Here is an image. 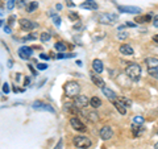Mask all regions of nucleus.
<instances>
[{"label":"nucleus","mask_w":158,"mask_h":149,"mask_svg":"<svg viewBox=\"0 0 158 149\" xmlns=\"http://www.w3.org/2000/svg\"><path fill=\"white\" fill-rule=\"evenodd\" d=\"M154 149H158V143H156V145H154Z\"/></svg>","instance_id":"49"},{"label":"nucleus","mask_w":158,"mask_h":149,"mask_svg":"<svg viewBox=\"0 0 158 149\" xmlns=\"http://www.w3.org/2000/svg\"><path fill=\"white\" fill-rule=\"evenodd\" d=\"M40 58L45 59V61H49V56H46V54H44V53H41V54H40Z\"/></svg>","instance_id":"39"},{"label":"nucleus","mask_w":158,"mask_h":149,"mask_svg":"<svg viewBox=\"0 0 158 149\" xmlns=\"http://www.w3.org/2000/svg\"><path fill=\"white\" fill-rule=\"evenodd\" d=\"M73 143L77 148H81V149H87L92 145V141L86 136H75Z\"/></svg>","instance_id":"5"},{"label":"nucleus","mask_w":158,"mask_h":149,"mask_svg":"<svg viewBox=\"0 0 158 149\" xmlns=\"http://www.w3.org/2000/svg\"><path fill=\"white\" fill-rule=\"evenodd\" d=\"M113 136V131L110 126H104L100 130V137L103 140H110V138Z\"/></svg>","instance_id":"12"},{"label":"nucleus","mask_w":158,"mask_h":149,"mask_svg":"<svg viewBox=\"0 0 158 149\" xmlns=\"http://www.w3.org/2000/svg\"><path fill=\"white\" fill-rule=\"evenodd\" d=\"M13 66V62H12V59H9L8 61V67H12Z\"/></svg>","instance_id":"45"},{"label":"nucleus","mask_w":158,"mask_h":149,"mask_svg":"<svg viewBox=\"0 0 158 149\" xmlns=\"http://www.w3.org/2000/svg\"><path fill=\"white\" fill-rule=\"evenodd\" d=\"M153 40H154V42H157V44H158V34H156V36L153 37Z\"/></svg>","instance_id":"46"},{"label":"nucleus","mask_w":158,"mask_h":149,"mask_svg":"<svg viewBox=\"0 0 158 149\" xmlns=\"http://www.w3.org/2000/svg\"><path fill=\"white\" fill-rule=\"evenodd\" d=\"M54 48H56L59 53H62V52L66 50V45H65V44H62V42H57L56 45H54Z\"/></svg>","instance_id":"25"},{"label":"nucleus","mask_w":158,"mask_h":149,"mask_svg":"<svg viewBox=\"0 0 158 149\" xmlns=\"http://www.w3.org/2000/svg\"><path fill=\"white\" fill-rule=\"evenodd\" d=\"M16 6V0H7V9L8 11H12Z\"/></svg>","instance_id":"26"},{"label":"nucleus","mask_w":158,"mask_h":149,"mask_svg":"<svg viewBox=\"0 0 158 149\" xmlns=\"http://www.w3.org/2000/svg\"><path fill=\"white\" fill-rule=\"evenodd\" d=\"M19 24H20V27H21L23 31H27V32L32 31V29H34V28H37V24L32 23L29 19H21L19 21Z\"/></svg>","instance_id":"11"},{"label":"nucleus","mask_w":158,"mask_h":149,"mask_svg":"<svg viewBox=\"0 0 158 149\" xmlns=\"http://www.w3.org/2000/svg\"><path fill=\"white\" fill-rule=\"evenodd\" d=\"M127 27H136L135 23H127Z\"/></svg>","instance_id":"43"},{"label":"nucleus","mask_w":158,"mask_h":149,"mask_svg":"<svg viewBox=\"0 0 158 149\" xmlns=\"http://www.w3.org/2000/svg\"><path fill=\"white\" fill-rule=\"evenodd\" d=\"M9 91H11V88H9V84H8V83H4V84H3V92L7 95Z\"/></svg>","instance_id":"33"},{"label":"nucleus","mask_w":158,"mask_h":149,"mask_svg":"<svg viewBox=\"0 0 158 149\" xmlns=\"http://www.w3.org/2000/svg\"><path fill=\"white\" fill-rule=\"evenodd\" d=\"M120 100H121L123 103H124V106H125V107H131V106H132V102L129 100V99H125V98H121V99H120Z\"/></svg>","instance_id":"31"},{"label":"nucleus","mask_w":158,"mask_h":149,"mask_svg":"<svg viewBox=\"0 0 158 149\" xmlns=\"http://www.w3.org/2000/svg\"><path fill=\"white\" fill-rule=\"evenodd\" d=\"M15 20H16V17H15V16H9V19H8V24H9V25H12V24L15 23Z\"/></svg>","instance_id":"38"},{"label":"nucleus","mask_w":158,"mask_h":149,"mask_svg":"<svg viewBox=\"0 0 158 149\" xmlns=\"http://www.w3.org/2000/svg\"><path fill=\"white\" fill-rule=\"evenodd\" d=\"M118 50H120L121 54H124V56H133V54H135V50H133V48H132L131 45H128V44H124V45H121Z\"/></svg>","instance_id":"17"},{"label":"nucleus","mask_w":158,"mask_h":149,"mask_svg":"<svg viewBox=\"0 0 158 149\" xmlns=\"http://www.w3.org/2000/svg\"><path fill=\"white\" fill-rule=\"evenodd\" d=\"M3 28H4V32H6V33H8V34H11V33H12L11 27H9V25H4Z\"/></svg>","instance_id":"36"},{"label":"nucleus","mask_w":158,"mask_h":149,"mask_svg":"<svg viewBox=\"0 0 158 149\" xmlns=\"http://www.w3.org/2000/svg\"><path fill=\"white\" fill-rule=\"evenodd\" d=\"M0 27H4V20H0Z\"/></svg>","instance_id":"48"},{"label":"nucleus","mask_w":158,"mask_h":149,"mask_svg":"<svg viewBox=\"0 0 158 149\" xmlns=\"http://www.w3.org/2000/svg\"><path fill=\"white\" fill-rule=\"evenodd\" d=\"M62 143H63L62 140H59V143L57 144V147H56V148H54V149H61V148H62Z\"/></svg>","instance_id":"41"},{"label":"nucleus","mask_w":158,"mask_h":149,"mask_svg":"<svg viewBox=\"0 0 158 149\" xmlns=\"http://www.w3.org/2000/svg\"><path fill=\"white\" fill-rule=\"evenodd\" d=\"M19 57L21 58V59H29L32 56H33V49L32 48H29V46H21L19 49Z\"/></svg>","instance_id":"9"},{"label":"nucleus","mask_w":158,"mask_h":149,"mask_svg":"<svg viewBox=\"0 0 158 149\" xmlns=\"http://www.w3.org/2000/svg\"><path fill=\"white\" fill-rule=\"evenodd\" d=\"M50 37H52V34L49 32H44L41 36H40V40H41V42H48L49 40H50Z\"/></svg>","instance_id":"23"},{"label":"nucleus","mask_w":158,"mask_h":149,"mask_svg":"<svg viewBox=\"0 0 158 149\" xmlns=\"http://www.w3.org/2000/svg\"><path fill=\"white\" fill-rule=\"evenodd\" d=\"M125 74L132 79V81H138L141 77V66L137 65V63H131L129 66H127Z\"/></svg>","instance_id":"1"},{"label":"nucleus","mask_w":158,"mask_h":149,"mask_svg":"<svg viewBox=\"0 0 158 149\" xmlns=\"http://www.w3.org/2000/svg\"><path fill=\"white\" fill-rule=\"evenodd\" d=\"M29 83H31V79H29L28 77H24V83H23V86H24V87H27Z\"/></svg>","instance_id":"35"},{"label":"nucleus","mask_w":158,"mask_h":149,"mask_svg":"<svg viewBox=\"0 0 158 149\" xmlns=\"http://www.w3.org/2000/svg\"><path fill=\"white\" fill-rule=\"evenodd\" d=\"M118 11L123 13H129V15H138L141 13L142 9L140 7H131V6H120L118 7Z\"/></svg>","instance_id":"10"},{"label":"nucleus","mask_w":158,"mask_h":149,"mask_svg":"<svg viewBox=\"0 0 158 149\" xmlns=\"http://www.w3.org/2000/svg\"><path fill=\"white\" fill-rule=\"evenodd\" d=\"M37 8H38V3H37V2H31V3H28L27 7H25L27 12H29V13H33Z\"/></svg>","instance_id":"20"},{"label":"nucleus","mask_w":158,"mask_h":149,"mask_svg":"<svg viewBox=\"0 0 158 149\" xmlns=\"http://www.w3.org/2000/svg\"><path fill=\"white\" fill-rule=\"evenodd\" d=\"M66 4H67L69 7H74V6H75V4L73 3V0H66Z\"/></svg>","instance_id":"40"},{"label":"nucleus","mask_w":158,"mask_h":149,"mask_svg":"<svg viewBox=\"0 0 158 149\" xmlns=\"http://www.w3.org/2000/svg\"><path fill=\"white\" fill-rule=\"evenodd\" d=\"M56 8L58 9V11H59V9H62V4H57V6H56Z\"/></svg>","instance_id":"47"},{"label":"nucleus","mask_w":158,"mask_h":149,"mask_svg":"<svg viewBox=\"0 0 158 149\" xmlns=\"http://www.w3.org/2000/svg\"><path fill=\"white\" fill-rule=\"evenodd\" d=\"M153 25H154V27H158V15H156V16L153 17Z\"/></svg>","instance_id":"37"},{"label":"nucleus","mask_w":158,"mask_h":149,"mask_svg":"<svg viewBox=\"0 0 158 149\" xmlns=\"http://www.w3.org/2000/svg\"><path fill=\"white\" fill-rule=\"evenodd\" d=\"M136 21L140 23V24H142V23H149V21H152V15H146V16H142V17H137Z\"/></svg>","instance_id":"22"},{"label":"nucleus","mask_w":158,"mask_h":149,"mask_svg":"<svg viewBox=\"0 0 158 149\" xmlns=\"http://www.w3.org/2000/svg\"><path fill=\"white\" fill-rule=\"evenodd\" d=\"M16 3H17V7L19 8H25L27 7V0H16Z\"/></svg>","instance_id":"29"},{"label":"nucleus","mask_w":158,"mask_h":149,"mask_svg":"<svg viewBox=\"0 0 158 149\" xmlns=\"http://www.w3.org/2000/svg\"><path fill=\"white\" fill-rule=\"evenodd\" d=\"M69 16H70V19H73L74 21H79V16L77 13H74V12H70L69 13Z\"/></svg>","instance_id":"34"},{"label":"nucleus","mask_w":158,"mask_h":149,"mask_svg":"<svg viewBox=\"0 0 158 149\" xmlns=\"http://www.w3.org/2000/svg\"><path fill=\"white\" fill-rule=\"evenodd\" d=\"M79 91H81V86L77 83V82H67L65 84V92H66V95L67 96H70V98H74V96H77Z\"/></svg>","instance_id":"4"},{"label":"nucleus","mask_w":158,"mask_h":149,"mask_svg":"<svg viewBox=\"0 0 158 149\" xmlns=\"http://www.w3.org/2000/svg\"><path fill=\"white\" fill-rule=\"evenodd\" d=\"M133 123L135 124H141L142 126V124H144V117L142 116H135L133 117Z\"/></svg>","instance_id":"28"},{"label":"nucleus","mask_w":158,"mask_h":149,"mask_svg":"<svg viewBox=\"0 0 158 149\" xmlns=\"http://www.w3.org/2000/svg\"><path fill=\"white\" fill-rule=\"evenodd\" d=\"M132 131H133V136H135V137H138L141 132H144V128L140 127V126H137V124H135V126L132 127Z\"/></svg>","instance_id":"21"},{"label":"nucleus","mask_w":158,"mask_h":149,"mask_svg":"<svg viewBox=\"0 0 158 149\" xmlns=\"http://www.w3.org/2000/svg\"><path fill=\"white\" fill-rule=\"evenodd\" d=\"M81 8H83V9H90V11H96V9L99 8V6H98L95 2H94V0H87V2L81 4Z\"/></svg>","instance_id":"13"},{"label":"nucleus","mask_w":158,"mask_h":149,"mask_svg":"<svg viewBox=\"0 0 158 149\" xmlns=\"http://www.w3.org/2000/svg\"><path fill=\"white\" fill-rule=\"evenodd\" d=\"M117 21V15L115 13H100L98 16V23L104 24V25H112Z\"/></svg>","instance_id":"3"},{"label":"nucleus","mask_w":158,"mask_h":149,"mask_svg":"<svg viewBox=\"0 0 158 149\" xmlns=\"http://www.w3.org/2000/svg\"><path fill=\"white\" fill-rule=\"evenodd\" d=\"M90 77H91V81L94 82V84H96L98 87H104V81L98 75V74H94V73H90Z\"/></svg>","instance_id":"18"},{"label":"nucleus","mask_w":158,"mask_h":149,"mask_svg":"<svg viewBox=\"0 0 158 149\" xmlns=\"http://www.w3.org/2000/svg\"><path fill=\"white\" fill-rule=\"evenodd\" d=\"M90 106L92 108H99L102 106V100H100V98H98V96H92L90 99Z\"/></svg>","instance_id":"19"},{"label":"nucleus","mask_w":158,"mask_h":149,"mask_svg":"<svg viewBox=\"0 0 158 149\" xmlns=\"http://www.w3.org/2000/svg\"><path fill=\"white\" fill-rule=\"evenodd\" d=\"M53 20H54V24H56L57 27L61 25V17L57 16V15H53Z\"/></svg>","instance_id":"30"},{"label":"nucleus","mask_w":158,"mask_h":149,"mask_svg":"<svg viewBox=\"0 0 158 149\" xmlns=\"http://www.w3.org/2000/svg\"><path fill=\"white\" fill-rule=\"evenodd\" d=\"M57 58H65V54L59 53V54H57Z\"/></svg>","instance_id":"44"},{"label":"nucleus","mask_w":158,"mask_h":149,"mask_svg":"<svg viewBox=\"0 0 158 149\" xmlns=\"http://www.w3.org/2000/svg\"><path fill=\"white\" fill-rule=\"evenodd\" d=\"M32 107H33V110H38V111H49V112H52V113H56V110H54V108L50 106V104L44 103V102H41V100L33 102Z\"/></svg>","instance_id":"6"},{"label":"nucleus","mask_w":158,"mask_h":149,"mask_svg":"<svg viewBox=\"0 0 158 149\" xmlns=\"http://www.w3.org/2000/svg\"><path fill=\"white\" fill-rule=\"evenodd\" d=\"M38 70H46L48 69V63H36Z\"/></svg>","instance_id":"32"},{"label":"nucleus","mask_w":158,"mask_h":149,"mask_svg":"<svg viewBox=\"0 0 158 149\" xmlns=\"http://www.w3.org/2000/svg\"><path fill=\"white\" fill-rule=\"evenodd\" d=\"M102 90H103V95H106L107 99H110V100H115V99H117V95H116V92L115 91H112L111 88H108V87H102Z\"/></svg>","instance_id":"15"},{"label":"nucleus","mask_w":158,"mask_h":149,"mask_svg":"<svg viewBox=\"0 0 158 149\" xmlns=\"http://www.w3.org/2000/svg\"><path fill=\"white\" fill-rule=\"evenodd\" d=\"M145 65H146V69H148V73L153 77H157V74H158V58H154V57L146 58Z\"/></svg>","instance_id":"2"},{"label":"nucleus","mask_w":158,"mask_h":149,"mask_svg":"<svg viewBox=\"0 0 158 149\" xmlns=\"http://www.w3.org/2000/svg\"><path fill=\"white\" fill-rule=\"evenodd\" d=\"M92 69H94L95 73L102 74V71L104 70V65H103V62L100 61V59H94L92 61Z\"/></svg>","instance_id":"16"},{"label":"nucleus","mask_w":158,"mask_h":149,"mask_svg":"<svg viewBox=\"0 0 158 149\" xmlns=\"http://www.w3.org/2000/svg\"><path fill=\"white\" fill-rule=\"evenodd\" d=\"M88 103H90V99H88L86 95H78L77 96H74V106L78 107L79 110L81 108H85L88 106Z\"/></svg>","instance_id":"7"},{"label":"nucleus","mask_w":158,"mask_h":149,"mask_svg":"<svg viewBox=\"0 0 158 149\" xmlns=\"http://www.w3.org/2000/svg\"><path fill=\"white\" fill-rule=\"evenodd\" d=\"M86 116L88 120H91V121H98V119H99L96 112H88V113H86Z\"/></svg>","instance_id":"24"},{"label":"nucleus","mask_w":158,"mask_h":149,"mask_svg":"<svg viewBox=\"0 0 158 149\" xmlns=\"http://www.w3.org/2000/svg\"><path fill=\"white\" fill-rule=\"evenodd\" d=\"M113 106H115V108L116 110L118 111V113H121V115H125L127 113V107L124 106V103H123L120 99H115V100H113Z\"/></svg>","instance_id":"14"},{"label":"nucleus","mask_w":158,"mask_h":149,"mask_svg":"<svg viewBox=\"0 0 158 149\" xmlns=\"http://www.w3.org/2000/svg\"><path fill=\"white\" fill-rule=\"evenodd\" d=\"M70 124L75 131H79V132H86L87 131V127L82 123V120H79V117H71Z\"/></svg>","instance_id":"8"},{"label":"nucleus","mask_w":158,"mask_h":149,"mask_svg":"<svg viewBox=\"0 0 158 149\" xmlns=\"http://www.w3.org/2000/svg\"><path fill=\"white\" fill-rule=\"evenodd\" d=\"M29 69H31V71H32L33 75H37V73H36V70L33 69V66H32V65H29Z\"/></svg>","instance_id":"42"},{"label":"nucleus","mask_w":158,"mask_h":149,"mask_svg":"<svg viewBox=\"0 0 158 149\" xmlns=\"http://www.w3.org/2000/svg\"><path fill=\"white\" fill-rule=\"evenodd\" d=\"M116 37H117V40H125V38L128 37V33H127V32H121V31H118V32H117V34H116Z\"/></svg>","instance_id":"27"}]
</instances>
